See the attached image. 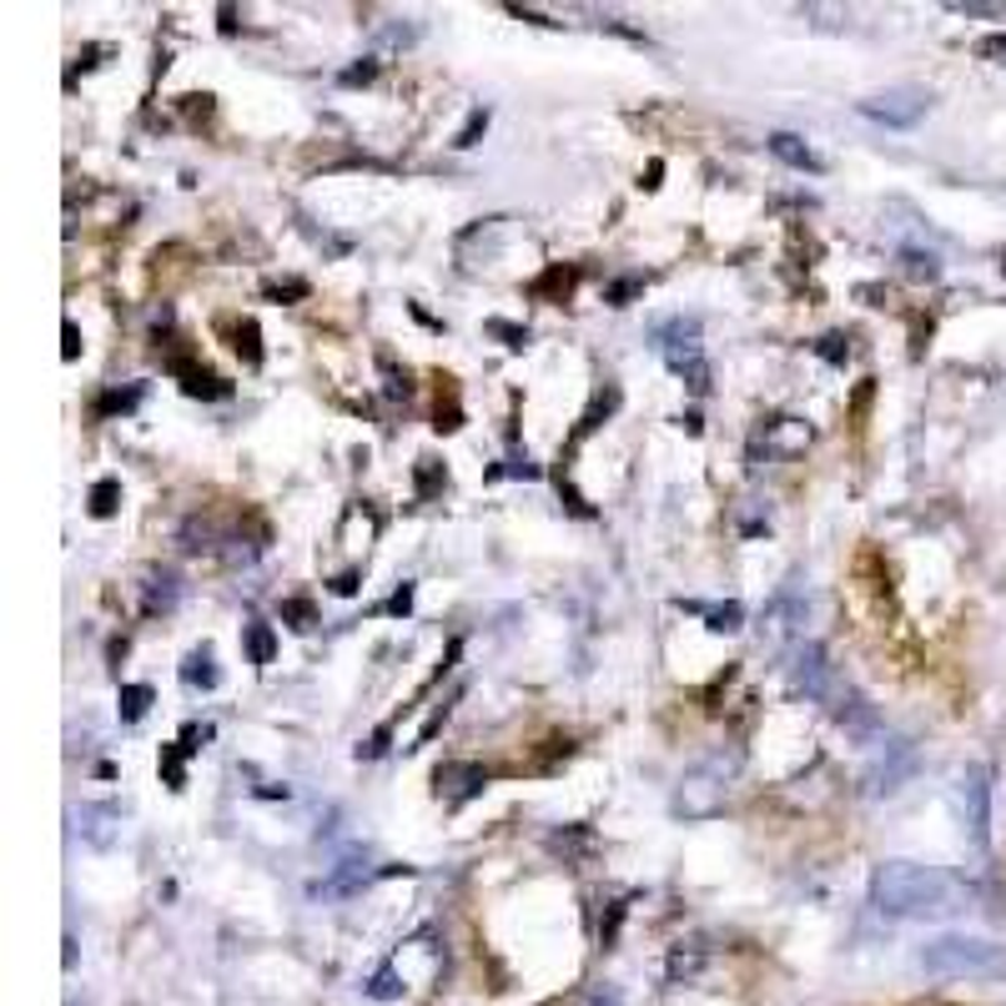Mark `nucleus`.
I'll use <instances>...</instances> for the list:
<instances>
[{"mask_svg": "<svg viewBox=\"0 0 1006 1006\" xmlns=\"http://www.w3.org/2000/svg\"><path fill=\"white\" fill-rule=\"evenodd\" d=\"M956 881L936 865L881 861L871 875V906L881 916H946L956 911Z\"/></svg>", "mask_w": 1006, "mask_h": 1006, "instance_id": "obj_1", "label": "nucleus"}, {"mask_svg": "<svg viewBox=\"0 0 1006 1006\" xmlns=\"http://www.w3.org/2000/svg\"><path fill=\"white\" fill-rule=\"evenodd\" d=\"M921 972L941 982H976V976H1006V952L982 936H936L921 946Z\"/></svg>", "mask_w": 1006, "mask_h": 1006, "instance_id": "obj_2", "label": "nucleus"}, {"mask_svg": "<svg viewBox=\"0 0 1006 1006\" xmlns=\"http://www.w3.org/2000/svg\"><path fill=\"white\" fill-rule=\"evenodd\" d=\"M735 766H740V754H710L705 766H695L685 780H679V815H689V821H710L715 810L725 805V790H730V776Z\"/></svg>", "mask_w": 1006, "mask_h": 1006, "instance_id": "obj_3", "label": "nucleus"}, {"mask_svg": "<svg viewBox=\"0 0 1006 1006\" xmlns=\"http://www.w3.org/2000/svg\"><path fill=\"white\" fill-rule=\"evenodd\" d=\"M786 675H790V685H795L800 695H810V700H831V705L845 700V689H841V679H835V669H831V659H825L821 645H795V649H790Z\"/></svg>", "mask_w": 1006, "mask_h": 1006, "instance_id": "obj_4", "label": "nucleus"}, {"mask_svg": "<svg viewBox=\"0 0 1006 1006\" xmlns=\"http://www.w3.org/2000/svg\"><path fill=\"white\" fill-rule=\"evenodd\" d=\"M926 111H931V91L926 86H886V91H875V96L861 101L865 121H881V126H896V132L916 126Z\"/></svg>", "mask_w": 1006, "mask_h": 1006, "instance_id": "obj_5", "label": "nucleus"}, {"mask_svg": "<svg viewBox=\"0 0 1006 1006\" xmlns=\"http://www.w3.org/2000/svg\"><path fill=\"white\" fill-rule=\"evenodd\" d=\"M962 815H966V835L976 845L992 841V770L972 766L962 776Z\"/></svg>", "mask_w": 1006, "mask_h": 1006, "instance_id": "obj_6", "label": "nucleus"}, {"mask_svg": "<svg viewBox=\"0 0 1006 1006\" xmlns=\"http://www.w3.org/2000/svg\"><path fill=\"white\" fill-rule=\"evenodd\" d=\"M911 776H916V745L891 740L886 754H881V760L865 770V795H896V790L906 786Z\"/></svg>", "mask_w": 1006, "mask_h": 1006, "instance_id": "obj_7", "label": "nucleus"}, {"mask_svg": "<svg viewBox=\"0 0 1006 1006\" xmlns=\"http://www.w3.org/2000/svg\"><path fill=\"white\" fill-rule=\"evenodd\" d=\"M433 786H438V800H443V805H463V800H473L483 786H489V770L473 766V760H449V766L433 770Z\"/></svg>", "mask_w": 1006, "mask_h": 1006, "instance_id": "obj_8", "label": "nucleus"}, {"mask_svg": "<svg viewBox=\"0 0 1006 1006\" xmlns=\"http://www.w3.org/2000/svg\"><path fill=\"white\" fill-rule=\"evenodd\" d=\"M665 362H669V372L675 378H685L689 383V393H710V362H705V352H700V342H685V348H665Z\"/></svg>", "mask_w": 1006, "mask_h": 1006, "instance_id": "obj_9", "label": "nucleus"}, {"mask_svg": "<svg viewBox=\"0 0 1006 1006\" xmlns=\"http://www.w3.org/2000/svg\"><path fill=\"white\" fill-rule=\"evenodd\" d=\"M166 368H172V378H182V388L192 398H227V383H222L212 368H202V362L192 358H166Z\"/></svg>", "mask_w": 1006, "mask_h": 1006, "instance_id": "obj_10", "label": "nucleus"}, {"mask_svg": "<svg viewBox=\"0 0 1006 1006\" xmlns=\"http://www.w3.org/2000/svg\"><path fill=\"white\" fill-rule=\"evenodd\" d=\"M770 152H776V162L795 166V172H825V162L815 156V146H810L805 136H795V132H776V136H770Z\"/></svg>", "mask_w": 1006, "mask_h": 1006, "instance_id": "obj_11", "label": "nucleus"}, {"mask_svg": "<svg viewBox=\"0 0 1006 1006\" xmlns=\"http://www.w3.org/2000/svg\"><path fill=\"white\" fill-rule=\"evenodd\" d=\"M835 720H841V730H851L855 740H875L881 735V720H875V710L855 695V689H845V700L835 705Z\"/></svg>", "mask_w": 1006, "mask_h": 1006, "instance_id": "obj_12", "label": "nucleus"}, {"mask_svg": "<svg viewBox=\"0 0 1006 1006\" xmlns=\"http://www.w3.org/2000/svg\"><path fill=\"white\" fill-rule=\"evenodd\" d=\"M176 604V574L172 569H152L142 579V609L146 614H166Z\"/></svg>", "mask_w": 1006, "mask_h": 1006, "instance_id": "obj_13", "label": "nucleus"}, {"mask_svg": "<svg viewBox=\"0 0 1006 1006\" xmlns=\"http://www.w3.org/2000/svg\"><path fill=\"white\" fill-rule=\"evenodd\" d=\"M111 821H116V810H111V805H81L76 810V825H81V835H86L91 845H111V841H116Z\"/></svg>", "mask_w": 1006, "mask_h": 1006, "instance_id": "obj_14", "label": "nucleus"}, {"mask_svg": "<svg viewBox=\"0 0 1006 1006\" xmlns=\"http://www.w3.org/2000/svg\"><path fill=\"white\" fill-rule=\"evenodd\" d=\"M679 609H695V614H705V624H710L715 635H735V629H740L745 624V609L740 604H710V609H705V604H695V599H679Z\"/></svg>", "mask_w": 1006, "mask_h": 1006, "instance_id": "obj_15", "label": "nucleus"}, {"mask_svg": "<svg viewBox=\"0 0 1006 1006\" xmlns=\"http://www.w3.org/2000/svg\"><path fill=\"white\" fill-rule=\"evenodd\" d=\"M242 645H247V659H252L257 669H263V665H273V655H277V635H273V624L252 619L247 629H242Z\"/></svg>", "mask_w": 1006, "mask_h": 1006, "instance_id": "obj_16", "label": "nucleus"}, {"mask_svg": "<svg viewBox=\"0 0 1006 1006\" xmlns=\"http://www.w3.org/2000/svg\"><path fill=\"white\" fill-rule=\"evenodd\" d=\"M232 348H237V358L247 362V368H263V328H257L252 318L232 322Z\"/></svg>", "mask_w": 1006, "mask_h": 1006, "instance_id": "obj_17", "label": "nucleus"}, {"mask_svg": "<svg viewBox=\"0 0 1006 1006\" xmlns=\"http://www.w3.org/2000/svg\"><path fill=\"white\" fill-rule=\"evenodd\" d=\"M182 679L192 689H217V659H212V649L202 645V649H192V655H186V665H182Z\"/></svg>", "mask_w": 1006, "mask_h": 1006, "instance_id": "obj_18", "label": "nucleus"}, {"mask_svg": "<svg viewBox=\"0 0 1006 1006\" xmlns=\"http://www.w3.org/2000/svg\"><path fill=\"white\" fill-rule=\"evenodd\" d=\"M901 273H906L911 283H936L941 257H936V252H921V247H901Z\"/></svg>", "mask_w": 1006, "mask_h": 1006, "instance_id": "obj_19", "label": "nucleus"}, {"mask_svg": "<svg viewBox=\"0 0 1006 1006\" xmlns=\"http://www.w3.org/2000/svg\"><path fill=\"white\" fill-rule=\"evenodd\" d=\"M655 342H659V352L685 348V342H700V322H695V318H669V322H659V328H655Z\"/></svg>", "mask_w": 1006, "mask_h": 1006, "instance_id": "obj_20", "label": "nucleus"}, {"mask_svg": "<svg viewBox=\"0 0 1006 1006\" xmlns=\"http://www.w3.org/2000/svg\"><path fill=\"white\" fill-rule=\"evenodd\" d=\"M121 720L126 725H136L146 710H152V685H121Z\"/></svg>", "mask_w": 1006, "mask_h": 1006, "instance_id": "obj_21", "label": "nucleus"}, {"mask_svg": "<svg viewBox=\"0 0 1006 1006\" xmlns=\"http://www.w3.org/2000/svg\"><path fill=\"white\" fill-rule=\"evenodd\" d=\"M156 770H162V780H166V786H172V790H182L186 786V750H182V745H162V760H156Z\"/></svg>", "mask_w": 1006, "mask_h": 1006, "instance_id": "obj_22", "label": "nucleus"}, {"mask_svg": "<svg viewBox=\"0 0 1006 1006\" xmlns=\"http://www.w3.org/2000/svg\"><path fill=\"white\" fill-rule=\"evenodd\" d=\"M267 297H277V302H302L312 287H307V277H267L263 283Z\"/></svg>", "mask_w": 1006, "mask_h": 1006, "instance_id": "obj_23", "label": "nucleus"}, {"mask_svg": "<svg viewBox=\"0 0 1006 1006\" xmlns=\"http://www.w3.org/2000/svg\"><path fill=\"white\" fill-rule=\"evenodd\" d=\"M700 962H705V952H700V946H679V952L669 956V982H695Z\"/></svg>", "mask_w": 1006, "mask_h": 1006, "instance_id": "obj_24", "label": "nucleus"}, {"mask_svg": "<svg viewBox=\"0 0 1006 1006\" xmlns=\"http://www.w3.org/2000/svg\"><path fill=\"white\" fill-rule=\"evenodd\" d=\"M413 479H418V499H433V493L449 483V473H443V463H438V459H418Z\"/></svg>", "mask_w": 1006, "mask_h": 1006, "instance_id": "obj_25", "label": "nucleus"}, {"mask_svg": "<svg viewBox=\"0 0 1006 1006\" xmlns=\"http://www.w3.org/2000/svg\"><path fill=\"white\" fill-rule=\"evenodd\" d=\"M116 499H121V483L101 479L96 489H91V519H111V514H116Z\"/></svg>", "mask_w": 1006, "mask_h": 1006, "instance_id": "obj_26", "label": "nucleus"}, {"mask_svg": "<svg viewBox=\"0 0 1006 1006\" xmlns=\"http://www.w3.org/2000/svg\"><path fill=\"white\" fill-rule=\"evenodd\" d=\"M368 996H378V1002H393V996H403V976H398L393 966H383V972L368 982Z\"/></svg>", "mask_w": 1006, "mask_h": 1006, "instance_id": "obj_27", "label": "nucleus"}, {"mask_svg": "<svg viewBox=\"0 0 1006 1006\" xmlns=\"http://www.w3.org/2000/svg\"><path fill=\"white\" fill-rule=\"evenodd\" d=\"M815 352H821L825 362H835V368H841V362L851 358V338H845V332H825V338L815 342Z\"/></svg>", "mask_w": 1006, "mask_h": 1006, "instance_id": "obj_28", "label": "nucleus"}, {"mask_svg": "<svg viewBox=\"0 0 1006 1006\" xmlns=\"http://www.w3.org/2000/svg\"><path fill=\"white\" fill-rule=\"evenodd\" d=\"M489 132V106H479V111H469V121H463V132L453 136V146H473L479 136Z\"/></svg>", "mask_w": 1006, "mask_h": 1006, "instance_id": "obj_29", "label": "nucleus"}, {"mask_svg": "<svg viewBox=\"0 0 1006 1006\" xmlns=\"http://www.w3.org/2000/svg\"><path fill=\"white\" fill-rule=\"evenodd\" d=\"M645 292V277H619V283H609V292H604V302L609 307H629V297Z\"/></svg>", "mask_w": 1006, "mask_h": 1006, "instance_id": "obj_30", "label": "nucleus"}, {"mask_svg": "<svg viewBox=\"0 0 1006 1006\" xmlns=\"http://www.w3.org/2000/svg\"><path fill=\"white\" fill-rule=\"evenodd\" d=\"M388 740H393V720H388V725H378V730H372L368 740L358 745V760H378V754L388 750Z\"/></svg>", "mask_w": 1006, "mask_h": 1006, "instance_id": "obj_31", "label": "nucleus"}, {"mask_svg": "<svg viewBox=\"0 0 1006 1006\" xmlns=\"http://www.w3.org/2000/svg\"><path fill=\"white\" fill-rule=\"evenodd\" d=\"M136 398H142V388H126V393H106L96 403V413L106 418V413H126V408H136Z\"/></svg>", "mask_w": 1006, "mask_h": 1006, "instance_id": "obj_32", "label": "nucleus"}, {"mask_svg": "<svg viewBox=\"0 0 1006 1006\" xmlns=\"http://www.w3.org/2000/svg\"><path fill=\"white\" fill-rule=\"evenodd\" d=\"M976 55H982V61H996V66H1006V31L982 35V41H976Z\"/></svg>", "mask_w": 1006, "mask_h": 1006, "instance_id": "obj_33", "label": "nucleus"}, {"mask_svg": "<svg viewBox=\"0 0 1006 1006\" xmlns=\"http://www.w3.org/2000/svg\"><path fill=\"white\" fill-rule=\"evenodd\" d=\"M489 332H493V338H503L509 348H524V342H528V328H514V322H503V318H489Z\"/></svg>", "mask_w": 1006, "mask_h": 1006, "instance_id": "obj_34", "label": "nucleus"}, {"mask_svg": "<svg viewBox=\"0 0 1006 1006\" xmlns=\"http://www.w3.org/2000/svg\"><path fill=\"white\" fill-rule=\"evenodd\" d=\"M283 619L292 624V629H312V604H307V599H287L283 604Z\"/></svg>", "mask_w": 1006, "mask_h": 1006, "instance_id": "obj_35", "label": "nucleus"}, {"mask_svg": "<svg viewBox=\"0 0 1006 1006\" xmlns=\"http://www.w3.org/2000/svg\"><path fill=\"white\" fill-rule=\"evenodd\" d=\"M202 740H212V725H186V730H182V740H176V745H182L186 754H197V750H202Z\"/></svg>", "mask_w": 1006, "mask_h": 1006, "instance_id": "obj_36", "label": "nucleus"}, {"mask_svg": "<svg viewBox=\"0 0 1006 1006\" xmlns=\"http://www.w3.org/2000/svg\"><path fill=\"white\" fill-rule=\"evenodd\" d=\"M372 76H378V61H362V66H348V71H342V86H368V81Z\"/></svg>", "mask_w": 1006, "mask_h": 1006, "instance_id": "obj_37", "label": "nucleus"}, {"mask_svg": "<svg viewBox=\"0 0 1006 1006\" xmlns=\"http://www.w3.org/2000/svg\"><path fill=\"white\" fill-rule=\"evenodd\" d=\"M408 609H413V584H403V589L388 599V614H408Z\"/></svg>", "mask_w": 1006, "mask_h": 1006, "instance_id": "obj_38", "label": "nucleus"}, {"mask_svg": "<svg viewBox=\"0 0 1006 1006\" xmlns=\"http://www.w3.org/2000/svg\"><path fill=\"white\" fill-rule=\"evenodd\" d=\"M352 589H358V569H348V574L332 579V594H352Z\"/></svg>", "mask_w": 1006, "mask_h": 1006, "instance_id": "obj_39", "label": "nucleus"}, {"mask_svg": "<svg viewBox=\"0 0 1006 1006\" xmlns=\"http://www.w3.org/2000/svg\"><path fill=\"white\" fill-rule=\"evenodd\" d=\"M81 352V332H76V322H66V358H76Z\"/></svg>", "mask_w": 1006, "mask_h": 1006, "instance_id": "obj_40", "label": "nucleus"}, {"mask_svg": "<svg viewBox=\"0 0 1006 1006\" xmlns=\"http://www.w3.org/2000/svg\"><path fill=\"white\" fill-rule=\"evenodd\" d=\"M1002 267H1006V257H1002Z\"/></svg>", "mask_w": 1006, "mask_h": 1006, "instance_id": "obj_41", "label": "nucleus"}]
</instances>
